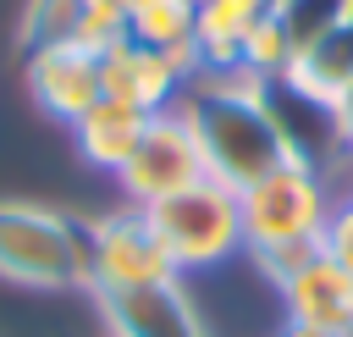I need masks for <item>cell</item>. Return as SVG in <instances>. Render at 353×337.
Here are the masks:
<instances>
[{
  "instance_id": "9a60e30c",
  "label": "cell",
  "mask_w": 353,
  "mask_h": 337,
  "mask_svg": "<svg viewBox=\"0 0 353 337\" xmlns=\"http://www.w3.org/2000/svg\"><path fill=\"white\" fill-rule=\"evenodd\" d=\"M83 17H88V0H22V17H17L22 55L50 50V44H77Z\"/></svg>"
},
{
  "instance_id": "8992f818",
  "label": "cell",
  "mask_w": 353,
  "mask_h": 337,
  "mask_svg": "<svg viewBox=\"0 0 353 337\" xmlns=\"http://www.w3.org/2000/svg\"><path fill=\"white\" fill-rule=\"evenodd\" d=\"M204 177H210V171H204V155H199V144H193L182 110L149 116V127H143L132 160L116 171L121 193H127L138 210H149V204H160V199H171V193L204 182Z\"/></svg>"
},
{
  "instance_id": "3957f363",
  "label": "cell",
  "mask_w": 353,
  "mask_h": 337,
  "mask_svg": "<svg viewBox=\"0 0 353 337\" xmlns=\"http://www.w3.org/2000/svg\"><path fill=\"white\" fill-rule=\"evenodd\" d=\"M0 282L39 287V293L94 287L88 227L33 199H0Z\"/></svg>"
},
{
  "instance_id": "5b68a950",
  "label": "cell",
  "mask_w": 353,
  "mask_h": 337,
  "mask_svg": "<svg viewBox=\"0 0 353 337\" xmlns=\"http://www.w3.org/2000/svg\"><path fill=\"white\" fill-rule=\"evenodd\" d=\"M88 265H94V287L88 293H127V287H149L176 276L149 210L127 204L116 215H99L88 227Z\"/></svg>"
},
{
  "instance_id": "30bf717a",
  "label": "cell",
  "mask_w": 353,
  "mask_h": 337,
  "mask_svg": "<svg viewBox=\"0 0 353 337\" xmlns=\"http://www.w3.org/2000/svg\"><path fill=\"white\" fill-rule=\"evenodd\" d=\"M287 320L303 326H325V331H347L353 326V271H342L325 249H314L298 271H287L276 282Z\"/></svg>"
},
{
  "instance_id": "277c9868",
  "label": "cell",
  "mask_w": 353,
  "mask_h": 337,
  "mask_svg": "<svg viewBox=\"0 0 353 337\" xmlns=\"http://www.w3.org/2000/svg\"><path fill=\"white\" fill-rule=\"evenodd\" d=\"M149 221L171 254L176 271H204V265H221L243 249V204H237V188L204 177L160 204H149Z\"/></svg>"
},
{
  "instance_id": "9c48e42d",
  "label": "cell",
  "mask_w": 353,
  "mask_h": 337,
  "mask_svg": "<svg viewBox=\"0 0 353 337\" xmlns=\"http://www.w3.org/2000/svg\"><path fill=\"white\" fill-rule=\"evenodd\" d=\"M22 77H28V94H33L50 116H61V122H77L94 99H105L99 50H88V44L33 50V55H22Z\"/></svg>"
},
{
  "instance_id": "e0dca14e",
  "label": "cell",
  "mask_w": 353,
  "mask_h": 337,
  "mask_svg": "<svg viewBox=\"0 0 353 337\" xmlns=\"http://www.w3.org/2000/svg\"><path fill=\"white\" fill-rule=\"evenodd\" d=\"M243 77H254V83H265V88H281L287 83V72H292V44H287V33H281V22H276V11L254 28V39H248V50H243V66H237Z\"/></svg>"
},
{
  "instance_id": "44dd1931",
  "label": "cell",
  "mask_w": 353,
  "mask_h": 337,
  "mask_svg": "<svg viewBox=\"0 0 353 337\" xmlns=\"http://www.w3.org/2000/svg\"><path fill=\"white\" fill-rule=\"evenodd\" d=\"M94 11H105V17H121L127 22V11H132V0H88Z\"/></svg>"
},
{
  "instance_id": "52a82bcc",
  "label": "cell",
  "mask_w": 353,
  "mask_h": 337,
  "mask_svg": "<svg viewBox=\"0 0 353 337\" xmlns=\"http://www.w3.org/2000/svg\"><path fill=\"white\" fill-rule=\"evenodd\" d=\"M99 77H105L110 99L160 116V110H176V99H182V88H188L193 72L182 61H171V55H160V50H149V44H138V39L121 33L110 50H99Z\"/></svg>"
},
{
  "instance_id": "603a6c76",
  "label": "cell",
  "mask_w": 353,
  "mask_h": 337,
  "mask_svg": "<svg viewBox=\"0 0 353 337\" xmlns=\"http://www.w3.org/2000/svg\"><path fill=\"white\" fill-rule=\"evenodd\" d=\"M270 6H276V0H270Z\"/></svg>"
},
{
  "instance_id": "6da1fadb",
  "label": "cell",
  "mask_w": 353,
  "mask_h": 337,
  "mask_svg": "<svg viewBox=\"0 0 353 337\" xmlns=\"http://www.w3.org/2000/svg\"><path fill=\"white\" fill-rule=\"evenodd\" d=\"M176 110H182V122H188V133L204 155V171L215 182L237 188V193L298 155V144H292L287 122L276 116L265 83H254L243 72L188 77Z\"/></svg>"
},
{
  "instance_id": "2e32d148",
  "label": "cell",
  "mask_w": 353,
  "mask_h": 337,
  "mask_svg": "<svg viewBox=\"0 0 353 337\" xmlns=\"http://www.w3.org/2000/svg\"><path fill=\"white\" fill-rule=\"evenodd\" d=\"M270 11H276L281 33H287V44H292V61H298L309 44H320V39L353 11V0H276Z\"/></svg>"
},
{
  "instance_id": "8fae6325",
  "label": "cell",
  "mask_w": 353,
  "mask_h": 337,
  "mask_svg": "<svg viewBox=\"0 0 353 337\" xmlns=\"http://www.w3.org/2000/svg\"><path fill=\"white\" fill-rule=\"evenodd\" d=\"M193 6H199V22H193L199 66L204 72H237L254 28L270 17V0H193Z\"/></svg>"
},
{
  "instance_id": "ac0fdd59",
  "label": "cell",
  "mask_w": 353,
  "mask_h": 337,
  "mask_svg": "<svg viewBox=\"0 0 353 337\" xmlns=\"http://www.w3.org/2000/svg\"><path fill=\"white\" fill-rule=\"evenodd\" d=\"M320 249H325L342 271H353V193H347L342 204H331V215H325V227H320Z\"/></svg>"
},
{
  "instance_id": "ba28073f",
  "label": "cell",
  "mask_w": 353,
  "mask_h": 337,
  "mask_svg": "<svg viewBox=\"0 0 353 337\" xmlns=\"http://www.w3.org/2000/svg\"><path fill=\"white\" fill-rule=\"evenodd\" d=\"M94 304L105 309V326L116 337H210L204 315L193 309V298L176 276L127 287V293H94Z\"/></svg>"
},
{
  "instance_id": "7402d4cb",
  "label": "cell",
  "mask_w": 353,
  "mask_h": 337,
  "mask_svg": "<svg viewBox=\"0 0 353 337\" xmlns=\"http://www.w3.org/2000/svg\"><path fill=\"white\" fill-rule=\"evenodd\" d=\"M347 337H353V326H347Z\"/></svg>"
},
{
  "instance_id": "d6986e66",
  "label": "cell",
  "mask_w": 353,
  "mask_h": 337,
  "mask_svg": "<svg viewBox=\"0 0 353 337\" xmlns=\"http://www.w3.org/2000/svg\"><path fill=\"white\" fill-rule=\"evenodd\" d=\"M325 116H331V133H336V144H342V149H353V83H347V94H342V99H336Z\"/></svg>"
},
{
  "instance_id": "5bb4252c",
  "label": "cell",
  "mask_w": 353,
  "mask_h": 337,
  "mask_svg": "<svg viewBox=\"0 0 353 337\" xmlns=\"http://www.w3.org/2000/svg\"><path fill=\"white\" fill-rule=\"evenodd\" d=\"M193 22H199V6L193 0H132L127 11V39L182 61L188 72H199V50H193Z\"/></svg>"
},
{
  "instance_id": "ffe728a7",
  "label": "cell",
  "mask_w": 353,
  "mask_h": 337,
  "mask_svg": "<svg viewBox=\"0 0 353 337\" xmlns=\"http://www.w3.org/2000/svg\"><path fill=\"white\" fill-rule=\"evenodd\" d=\"M281 337H347V331H325V326H303V320H287Z\"/></svg>"
},
{
  "instance_id": "7a4b0ae2",
  "label": "cell",
  "mask_w": 353,
  "mask_h": 337,
  "mask_svg": "<svg viewBox=\"0 0 353 337\" xmlns=\"http://www.w3.org/2000/svg\"><path fill=\"white\" fill-rule=\"evenodd\" d=\"M237 204H243V249L259 260V271L270 282H281L320 249V227L331 215V199H325L309 155H292L270 177L248 182L237 193Z\"/></svg>"
},
{
  "instance_id": "4fadbf2b",
  "label": "cell",
  "mask_w": 353,
  "mask_h": 337,
  "mask_svg": "<svg viewBox=\"0 0 353 337\" xmlns=\"http://www.w3.org/2000/svg\"><path fill=\"white\" fill-rule=\"evenodd\" d=\"M347 83H353V11H347L320 44H309V50L292 61V72H287L281 88H292L298 99H314L320 110H331V105L347 94Z\"/></svg>"
},
{
  "instance_id": "7c38bea8",
  "label": "cell",
  "mask_w": 353,
  "mask_h": 337,
  "mask_svg": "<svg viewBox=\"0 0 353 337\" xmlns=\"http://www.w3.org/2000/svg\"><path fill=\"white\" fill-rule=\"evenodd\" d=\"M143 127H149V110L121 105V99H110V94H105V99H94V105L72 122L83 160H94V166H99V171H110V177L132 160V149H138Z\"/></svg>"
}]
</instances>
